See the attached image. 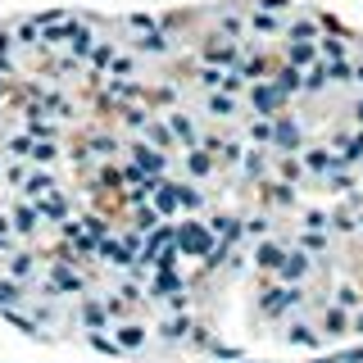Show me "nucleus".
I'll list each match as a JSON object with an SVG mask.
<instances>
[{
    "instance_id": "nucleus-2",
    "label": "nucleus",
    "mask_w": 363,
    "mask_h": 363,
    "mask_svg": "<svg viewBox=\"0 0 363 363\" xmlns=\"http://www.w3.org/2000/svg\"><path fill=\"white\" fill-rule=\"evenodd\" d=\"M304 272H309V259H304V255H286V264H281V277L295 281V277H304Z\"/></svg>"
},
{
    "instance_id": "nucleus-6",
    "label": "nucleus",
    "mask_w": 363,
    "mask_h": 363,
    "mask_svg": "<svg viewBox=\"0 0 363 363\" xmlns=\"http://www.w3.org/2000/svg\"><path fill=\"white\" fill-rule=\"evenodd\" d=\"M318 363H340V359H318Z\"/></svg>"
},
{
    "instance_id": "nucleus-4",
    "label": "nucleus",
    "mask_w": 363,
    "mask_h": 363,
    "mask_svg": "<svg viewBox=\"0 0 363 363\" xmlns=\"http://www.w3.org/2000/svg\"><path fill=\"white\" fill-rule=\"evenodd\" d=\"M141 340H145L141 327H128V332H123V345H141Z\"/></svg>"
},
{
    "instance_id": "nucleus-5",
    "label": "nucleus",
    "mask_w": 363,
    "mask_h": 363,
    "mask_svg": "<svg viewBox=\"0 0 363 363\" xmlns=\"http://www.w3.org/2000/svg\"><path fill=\"white\" fill-rule=\"evenodd\" d=\"M354 332H363V313H359V318H354Z\"/></svg>"
},
{
    "instance_id": "nucleus-3",
    "label": "nucleus",
    "mask_w": 363,
    "mask_h": 363,
    "mask_svg": "<svg viewBox=\"0 0 363 363\" xmlns=\"http://www.w3.org/2000/svg\"><path fill=\"white\" fill-rule=\"evenodd\" d=\"M345 323H350L345 309H332V313H327V332H345Z\"/></svg>"
},
{
    "instance_id": "nucleus-1",
    "label": "nucleus",
    "mask_w": 363,
    "mask_h": 363,
    "mask_svg": "<svg viewBox=\"0 0 363 363\" xmlns=\"http://www.w3.org/2000/svg\"><path fill=\"white\" fill-rule=\"evenodd\" d=\"M281 264H286V250L281 245H259V268H268V272H281Z\"/></svg>"
}]
</instances>
